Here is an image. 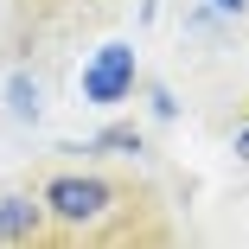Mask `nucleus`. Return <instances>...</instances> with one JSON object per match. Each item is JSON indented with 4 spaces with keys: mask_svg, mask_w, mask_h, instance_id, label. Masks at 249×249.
Wrapping results in <instances>:
<instances>
[{
    "mask_svg": "<svg viewBox=\"0 0 249 249\" xmlns=\"http://www.w3.org/2000/svg\"><path fill=\"white\" fill-rule=\"evenodd\" d=\"M32 236H45V198L7 192L0 198V243H32Z\"/></svg>",
    "mask_w": 249,
    "mask_h": 249,
    "instance_id": "obj_3",
    "label": "nucleus"
},
{
    "mask_svg": "<svg viewBox=\"0 0 249 249\" xmlns=\"http://www.w3.org/2000/svg\"><path fill=\"white\" fill-rule=\"evenodd\" d=\"M236 147H249V128H243V134H236Z\"/></svg>",
    "mask_w": 249,
    "mask_h": 249,
    "instance_id": "obj_7",
    "label": "nucleus"
},
{
    "mask_svg": "<svg viewBox=\"0 0 249 249\" xmlns=\"http://www.w3.org/2000/svg\"><path fill=\"white\" fill-rule=\"evenodd\" d=\"M96 147H115V154H141V134H134V128H109Z\"/></svg>",
    "mask_w": 249,
    "mask_h": 249,
    "instance_id": "obj_5",
    "label": "nucleus"
},
{
    "mask_svg": "<svg viewBox=\"0 0 249 249\" xmlns=\"http://www.w3.org/2000/svg\"><path fill=\"white\" fill-rule=\"evenodd\" d=\"M38 198H45V217H58L64 230H89L96 217L115 205L109 179H96V173H58V179L45 185Z\"/></svg>",
    "mask_w": 249,
    "mask_h": 249,
    "instance_id": "obj_1",
    "label": "nucleus"
},
{
    "mask_svg": "<svg viewBox=\"0 0 249 249\" xmlns=\"http://www.w3.org/2000/svg\"><path fill=\"white\" fill-rule=\"evenodd\" d=\"M128 89H134V52H128V45H103L96 64L83 71V96L109 109V103H122Z\"/></svg>",
    "mask_w": 249,
    "mask_h": 249,
    "instance_id": "obj_2",
    "label": "nucleus"
},
{
    "mask_svg": "<svg viewBox=\"0 0 249 249\" xmlns=\"http://www.w3.org/2000/svg\"><path fill=\"white\" fill-rule=\"evenodd\" d=\"M13 115H19V122H26V115H38V83L13 77Z\"/></svg>",
    "mask_w": 249,
    "mask_h": 249,
    "instance_id": "obj_4",
    "label": "nucleus"
},
{
    "mask_svg": "<svg viewBox=\"0 0 249 249\" xmlns=\"http://www.w3.org/2000/svg\"><path fill=\"white\" fill-rule=\"evenodd\" d=\"M211 7H217V13H243V0H211Z\"/></svg>",
    "mask_w": 249,
    "mask_h": 249,
    "instance_id": "obj_6",
    "label": "nucleus"
}]
</instances>
